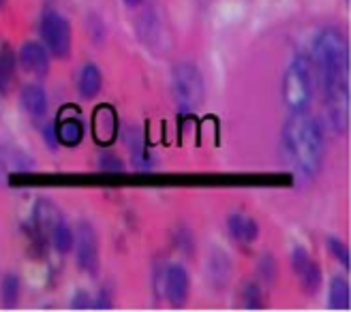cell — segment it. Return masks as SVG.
Instances as JSON below:
<instances>
[{
  "label": "cell",
  "instance_id": "obj_11",
  "mask_svg": "<svg viewBox=\"0 0 351 312\" xmlns=\"http://www.w3.org/2000/svg\"><path fill=\"white\" fill-rule=\"evenodd\" d=\"M20 103L26 114L39 118L47 112V94L39 83H28L20 92Z\"/></svg>",
  "mask_w": 351,
  "mask_h": 312
},
{
  "label": "cell",
  "instance_id": "obj_2",
  "mask_svg": "<svg viewBox=\"0 0 351 312\" xmlns=\"http://www.w3.org/2000/svg\"><path fill=\"white\" fill-rule=\"evenodd\" d=\"M283 146L289 161L306 176H317L324 159L322 125L306 112L291 114L283 129Z\"/></svg>",
  "mask_w": 351,
  "mask_h": 312
},
{
  "label": "cell",
  "instance_id": "obj_1",
  "mask_svg": "<svg viewBox=\"0 0 351 312\" xmlns=\"http://www.w3.org/2000/svg\"><path fill=\"white\" fill-rule=\"evenodd\" d=\"M315 75L322 81L330 125L345 131L349 122V47L337 28L322 30L313 43Z\"/></svg>",
  "mask_w": 351,
  "mask_h": 312
},
{
  "label": "cell",
  "instance_id": "obj_22",
  "mask_svg": "<svg viewBox=\"0 0 351 312\" xmlns=\"http://www.w3.org/2000/svg\"><path fill=\"white\" fill-rule=\"evenodd\" d=\"M242 298H244V306H247V308H261L263 306L261 289L257 285H247V287H244Z\"/></svg>",
  "mask_w": 351,
  "mask_h": 312
},
{
  "label": "cell",
  "instance_id": "obj_6",
  "mask_svg": "<svg viewBox=\"0 0 351 312\" xmlns=\"http://www.w3.org/2000/svg\"><path fill=\"white\" fill-rule=\"evenodd\" d=\"M73 248L77 257V265L88 272V274H97L99 270V239L97 231L93 229V224L82 222L75 235H73Z\"/></svg>",
  "mask_w": 351,
  "mask_h": 312
},
{
  "label": "cell",
  "instance_id": "obj_8",
  "mask_svg": "<svg viewBox=\"0 0 351 312\" xmlns=\"http://www.w3.org/2000/svg\"><path fill=\"white\" fill-rule=\"evenodd\" d=\"M17 62L24 68L26 73L45 77L49 73V56H47V47L37 43V41H26L20 47V54H17Z\"/></svg>",
  "mask_w": 351,
  "mask_h": 312
},
{
  "label": "cell",
  "instance_id": "obj_25",
  "mask_svg": "<svg viewBox=\"0 0 351 312\" xmlns=\"http://www.w3.org/2000/svg\"><path fill=\"white\" fill-rule=\"evenodd\" d=\"M142 3H144V0H125V5H127V7H139Z\"/></svg>",
  "mask_w": 351,
  "mask_h": 312
},
{
  "label": "cell",
  "instance_id": "obj_13",
  "mask_svg": "<svg viewBox=\"0 0 351 312\" xmlns=\"http://www.w3.org/2000/svg\"><path fill=\"white\" fill-rule=\"evenodd\" d=\"M77 86H80V94L84 99L97 96L101 92V86H103V77H101L99 66L97 64H86L82 71H80Z\"/></svg>",
  "mask_w": 351,
  "mask_h": 312
},
{
  "label": "cell",
  "instance_id": "obj_10",
  "mask_svg": "<svg viewBox=\"0 0 351 312\" xmlns=\"http://www.w3.org/2000/svg\"><path fill=\"white\" fill-rule=\"evenodd\" d=\"M227 229H230L232 237L240 242V244H253L259 235L257 222L251 216H244V214H232L227 218Z\"/></svg>",
  "mask_w": 351,
  "mask_h": 312
},
{
  "label": "cell",
  "instance_id": "obj_15",
  "mask_svg": "<svg viewBox=\"0 0 351 312\" xmlns=\"http://www.w3.org/2000/svg\"><path fill=\"white\" fill-rule=\"evenodd\" d=\"M34 220H37V227L43 231H51L60 222V212L54 203L49 201H39L37 210H34Z\"/></svg>",
  "mask_w": 351,
  "mask_h": 312
},
{
  "label": "cell",
  "instance_id": "obj_12",
  "mask_svg": "<svg viewBox=\"0 0 351 312\" xmlns=\"http://www.w3.org/2000/svg\"><path fill=\"white\" fill-rule=\"evenodd\" d=\"M114 133H116V114L112 107L103 105L95 114V135L99 144H110L114 140Z\"/></svg>",
  "mask_w": 351,
  "mask_h": 312
},
{
  "label": "cell",
  "instance_id": "obj_18",
  "mask_svg": "<svg viewBox=\"0 0 351 312\" xmlns=\"http://www.w3.org/2000/svg\"><path fill=\"white\" fill-rule=\"evenodd\" d=\"M28 167H30L28 156L15 150H0V176H5V173H11V171H22Z\"/></svg>",
  "mask_w": 351,
  "mask_h": 312
},
{
  "label": "cell",
  "instance_id": "obj_19",
  "mask_svg": "<svg viewBox=\"0 0 351 312\" xmlns=\"http://www.w3.org/2000/svg\"><path fill=\"white\" fill-rule=\"evenodd\" d=\"M51 244L60 255H69L73 250V231L71 227H66L64 222H58L54 229H51Z\"/></svg>",
  "mask_w": 351,
  "mask_h": 312
},
{
  "label": "cell",
  "instance_id": "obj_24",
  "mask_svg": "<svg viewBox=\"0 0 351 312\" xmlns=\"http://www.w3.org/2000/svg\"><path fill=\"white\" fill-rule=\"evenodd\" d=\"M73 306H75V308H90V306H93V302L88 300L86 293H80L77 300H73Z\"/></svg>",
  "mask_w": 351,
  "mask_h": 312
},
{
  "label": "cell",
  "instance_id": "obj_21",
  "mask_svg": "<svg viewBox=\"0 0 351 312\" xmlns=\"http://www.w3.org/2000/svg\"><path fill=\"white\" fill-rule=\"evenodd\" d=\"M328 250L335 255L339 261L345 265V268H349L351 265V257H349V250H347V246L343 244L341 239H337V237H330L328 239Z\"/></svg>",
  "mask_w": 351,
  "mask_h": 312
},
{
  "label": "cell",
  "instance_id": "obj_17",
  "mask_svg": "<svg viewBox=\"0 0 351 312\" xmlns=\"http://www.w3.org/2000/svg\"><path fill=\"white\" fill-rule=\"evenodd\" d=\"M349 300H351V291H349L347 281L343 278V276H337L330 285V300H328L330 308L345 310V308H349Z\"/></svg>",
  "mask_w": 351,
  "mask_h": 312
},
{
  "label": "cell",
  "instance_id": "obj_20",
  "mask_svg": "<svg viewBox=\"0 0 351 312\" xmlns=\"http://www.w3.org/2000/svg\"><path fill=\"white\" fill-rule=\"evenodd\" d=\"M17 300H20V278L15 274H9L3 283V304L13 308Z\"/></svg>",
  "mask_w": 351,
  "mask_h": 312
},
{
  "label": "cell",
  "instance_id": "obj_23",
  "mask_svg": "<svg viewBox=\"0 0 351 312\" xmlns=\"http://www.w3.org/2000/svg\"><path fill=\"white\" fill-rule=\"evenodd\" d=\"M101 169L103 171H122V161L114 154H101Z\"/></svg>",
  "mask_w": 351,
  "mask_h": 312
},
{
  "label": "cell",
  "instance_id": "obj_26",
  "mask_svg": "<svg viewBox=\"0 0 351 312\" xmlns=\"http://www.w3.org/2000/svg\"><path fill=\"white\" fill-rule=\"evenodd\" d=\"M3 3H5V0H0V7H3Z\"/></svg>",
  "mask_w": 351,
  "mask_h": 312
},
{
  "label": "cell",
  "instance_id": "obj_4",
  "mask_svg": "<svg viewBox=\"0 0 351 312\" xmlns=\"http://www.w3.org/2000/svg\"><path fill=\"white\" fill-rule=\"evenodd\" d=\"M173 96L184 109H197L204 101V79L195 64L182 62L173 68L171 75Z\"/></svg>",
  "mask_w": 351,
  "mask_h": 312
},
{
  "label": "cell",
  "instance_id": "obj_9",
  "mask_svg": "<svg viewBox=\"0 0 351 312\" xmlns=\"http://www.w3.org/2000/svg\"><path fill=\"white\" fill-rule=\"evenodd\" d=\"M191 291V276L184 265L173 263L165 270V298L171 306H184Z\"/></svg>",
  "mask_w": 351,
  "mask_h": 312
},
{
  "label": "cell",
  "instance_id": "obj_3",
  "mask_svg": "<svg viewBox=\"0 0 351 312\" xmlns=\"http://www.w3.org/2000/svg\"><path fill=\"white\" fill-rule=\"evenodd\" d=\"M315 83L317 75L311 56L295 54L283 75V101L293 114L308 112L315 96Z\"/></svg>",
  "mask_w": 351,
  "mask_h": 312
},
{
  "label": "cell",
  "instance_id": "obj_7",
  "mask_svg": "<svg viewBox=\"0 0 351 312\" xmlns=\"http://www.w3.org/2000/svg\"><path fill=\"white\" fill-rule=\"evenodd\" d=\"M291 268L306 293H317L322 287V268L313 261V257L304 248H295L291 255Z\"/></svg>",
  "mask_w": 351,
  "mask_h": 312
},
{
  "label": "cell",
  "instance_id": "obj_16",
  "mask_svg": "<svg viewBox=\"0 0 351 312\" xmlns=\"http://www.w3.org/2000/svg\"><path fill=\"white\" fill-rule=\"evenodd\" d=\"M15 79V56L9 47H0V92H9Z\"/></svg>",
  "mask_w": 351,
  "mask_h": 312
},
{
  "label": "cell",
  "instance_id": "obj_5",
  "mask_svg": "<svg viewBox=\"0 0 351 312\" xmlns=\"http://www.w3.org/2000/svg\"><path fill=\"white\" fill-rule=\"evenodd\" d=\"M41 37H43L45 47L54 56L66 58L69 54H71V45H73L71 24H69V20H66L62 13H58V11H47L41 17Z\"/></svg>",
  "mask_w": 351,
  "mask_h": 312
},
{
  "label": "cell",
  "instance_id": "obj_14",
  "mask_svg": "<svg viewBox=\"0 0 351 312\" xmlns=\"http://www.w3.org/2000/svg\"><path fill=\"white\" fill-rule=\"evenodd\" d=\"M82 137H84V127L77 118H64L56 129V140H60V144L69 148L80 146Z\"/></svg>",
  "mask_w": 351,
  "mask_h": 312
}]
</instances>
